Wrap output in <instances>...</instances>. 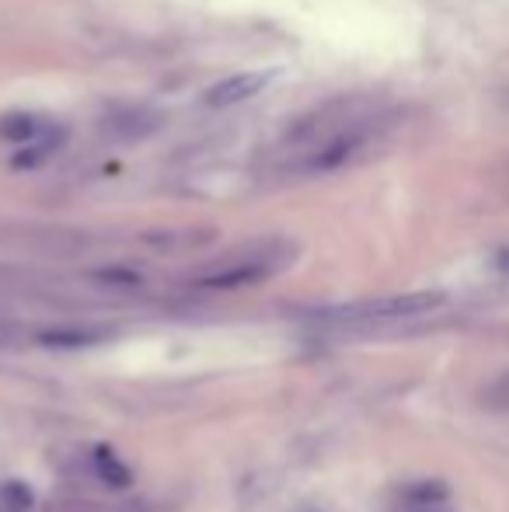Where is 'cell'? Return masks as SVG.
Returning <instances> with one entry per match:
<instances>
[{
    "label": "cell",
    "instance_id": "6da1fadb",
    "mask_svg": "<svg viewBox=\"0 0 509 512\" xmlns=\"http://www.w3.org/2000/svg\"><path fill=\"white\" fill-rule=\"evenodd\" d=\"M443 304H447V297L436 290L391 293V297H370V300H356V304L332 307L325 310V317L335 324H387V321H408V317L433 314Z\"/></svg>",
    "mask_w": 509,
    "mask_h": 512
},
{
    "label": "cell",
    "instance_id": "7a4b0ae2",
    "mask_svg": "<svg viewBox=\"0 0 509 512\" xmlns=\"http://www.w3.org/2000/svg\"><path fill=\"white\" fill-rule=\"evenodd\" d=\"M272 272V265L265 258H248V262H234L224 265V269H213L206 276L196 279L199 290H241V286H255L262 283Z\"/></svg>",
    "mask_w": 509,
    "mask_h": 512
},
{
    "label": "cell",
    "instance_id": "3957f363",
    "mask_svg": "<svg viewBox=\"0 0 509 512\" xmlns=\"http://www.w3.org/2000/svg\"><path fill=\"white\" fill-rule=\"evenodd\" d=\"M269 84V74L265 70H245V74H231L224 77L220 84H213L206 91V105L210 108H231V105H241L248 98H255L258 91Z\"/></svg>",
    "mask_w": 509,
    "mask_h": 512
},
{
    "label": "cell",
    "instance_id": "277c9868",
    "mask_svg": "<svg viewBox=\"0 0 509 512\" xmlns=\"http://www.w3.org/2000/svg\"><path fill=\"white\" fill-rule=\"evenodd\" d=\"M60 143H63V133H56V136H53V129H49L46 136H39L35 143L21 147L18 154L11 157V164H14L18 171H21V168H39V164H46L49 157L56 154V147H60Z\"/></svg>",
    "mask_w": 509,
    "mask_h": 512
},
{
    "label": "cell",
    "instance_id": "5b68a950",
    "mask_svg": "<svg viewBox=\"0 0 509 512\" xmlns=\"http://www.w3.org/2000/svg\"><path fill=\"white\" fill-rule=\"evenodd\" d=\"M95 471L109 488H129V485H133V471H129V467L109 450V446H98V450H95Z\"/></svg>",
    "mask_w": 509,
    "mask_h": 512
},
{
    "label": "cell",
    "instance_id": "8992f818",
    "mask_svg": "<svg viewBox=\"0 0 509 512\" xmlns=\"http://www.w3.org/2000/svg\"><path fill=\"white\" fill-rule=\"evenodd\" d=\"M46 133H49V129H42L35 115L14 112V115H7V119H0V136H4V140H14V143H25V147L39 140V136H46Z\"/></svg>",
    "mask_w": 509,
    "mask_h": 512
},
{
    "label": "cell",
    "instance_id": "52a82bcc",
    "mask_svg": "<svg viewBox=\"0 0 509 512\" xmlns=\"http://www.w3.org/2000/svg\"><path fill=\"white\" fill-rule=\"evenodd\" d=\"M35 506V495L25 481H4L0 485V512H28Z\"/></svg>",
    "mask_w": 509,
    "mask_h": 512
},
{
    "label": "cell",
    "instance_id": "ba28073f",
    "mask_svg": "<svg viewBox=\"0 0 509 512\" xmlns=\"http://www.w3.org/2000/svg\"><path fill=\"white\" fill-rule=\"evenodd\" d=\"M408 499H412V509L443 506V499H447V485H443V481H422V485L408 488Z\"/></svg>",
    "mask_w": 509,
    "mask_h": 512
},
{
    "label": "cell",
    "instance_id": "9c48e42d",
    "mask_svg": "<svg viewBox=\"0 0 509 512\" xmlns=\"http://www.w3.org/2000/svg\"><path fill=\"white\" fill-rule=\"evenodd\" d=\"M91 338L95 335H88V331H56V335H46V345H91Z\"/></svg>",
    "mask_w": 509,
    "mask_h": 512
},
{
    "label": "cell",
    "instance_id": "30bf717a",
    "mask_svg": "<svg viewBox=\"0 0 509 512\" xmlns=\"http://www.w3.org/2000/svg\"><path fill=\"white\" fill-rule=\"evenodd\" d=\"M496 398L503 401V405L509 408V373H506V377H503V380H499V384H496Z\"/></svg>",
    "mask_w": 509,
    "mask_h": 512
},
{
    "label": "cell",
    "instance_id": "8fae6325",
    "mask_svg": "<svg viewBox=\"0 0 509 512\" xmlns=\"http://www.w3.org/2000/svg\"><path fill=\"white\" fill-rule=\"evenodd\" d=\"M7 338H11V331H7V328H4V324H0V345H4V342H7Z\"/></svg>",
    "mask_w": 509,
    "mask_h": 512
},
{
    "label": "cell",
    "instance_id": "7c38bea8",
    "mask_svg": "<svg viewBox=\"0 0 509 512\" xmlns=\"http://www.w3.org/2000/svg\"><path fill=\"white\" fill-rule=\"evenodd\" d=\"M307 512H318V509H307Z\"/></svg>",
    "mask_w": 509,
    "mask_h": 512
}]
</instances>
